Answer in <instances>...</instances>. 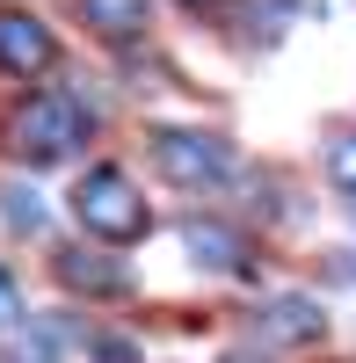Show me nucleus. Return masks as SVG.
<instances>
[{
	"mask_svg": "<svg viewBox=\"0 0 356 363\" xmlns=\"http://www.w3.org/2000/svg\"><path fill=\"white\" fill-rule=\"evenodd\" d=\"M73 218H80V233L109 240V247H131V240H145L153 211H145V196L131 189L124 167H87L73 189Z\"/></svg>",
	"mask_w": 356,
	"mask_h": 363,
	"instance_id": "f257e3e1",
	"label": "nucleus"
},
{
	"mask_svg": "<svg viewBox=\"0 0 356 363\" xmlns=\"http://www.w3.org/2000/svg\"><path fill=\"white\" fill-rule=\"evenodd\" d=\"M182 247H189L196 269H211V277H255L247 240L233 233V225H218V218H189V225H182Z\"/></svg>",
	"mask_w": 356,
	"mask_h": 363,
	"instance_id": "39448f33",
	"label": "nucleus"
},
{
	"mask_svg": "<svg viewBox=\"0 0 356 363\" xmlns=\"http://www.w3.org/2000/svg\"><path fill=\"white\" fill-rule=\"evenodd\" d=\"M15 320H22V284L0 269V327H15Z\"/></svg>",
	"mask_w": 356,
	"mask_h": 363,
	"instance_id": "f8f14e48",
	"label": "nucleus"
},
{
	"mask_svg": "<svg viewBox=\"0 0 356 363\" xmlns=\"http://www.w3.org/2000/svg\"><path fill=\"white\" fill-rule=\"evenodd\" d=\"M0 218H8V233H44V196L29 182H0Z\"/></svg>",
	"mask_w": 356,
	"mask_h": 363,
	"instance_id": "1a4fd4ad",
	"label": "nucleus"
},
{
	"mask_svg": "<svg viewBox=\"0 0 356 363\" xmlns=\"http://www.w3.org/2000/svg\"><path fill=\"white\" fill-rule=\"evenodd\" d=\"M87 102L80 95H66V87H44V95H29L22 109H15V153H29V160H66L73 145L87 138Z\"/></svg>",
	"mask_w": 356,
	"mask_h": 363,
	"instance_id": "f03ea898",
	"label": "nucleus"
},
{
	"mask_svg": "<svg viewBox=\"0 0 356 363\" xmlns=\"http://www.w3.org/2000/svg\"><path fill=\"white\" fill-rule=\"evenodd\" d=\"M58 58V44H51V29L29 15V8H0V73H44Z\"/></svg>",
	"mask_w": 356,
	"mask_h": 363,
	"instance_id": "20e7f679",
	"label": "nucleus"
},
{
	"mask_svg": "<svg viewBox=\"0 0 356 363\" xmlns=\"http://www.w3.org/2000/svg\"><path fill=\"white\" fill-rule=\"evenodd\" d=\"M189 8H196V0H189Z\"/></svg>",
	"mask_w": 356,
	"mask_h": 363,
	"instance_id": "dca6fc26",
	"label": "nucleus"
},
{
	"mask_svg": "<svg viewBox=\"0 0 356 363\" xmlns=\"http://www.w3.org/2000/svg\"><path fill=\"white\" fill-rule=\"evenodd\" d=\"M80 15L95 22L102 37H116V44H124V37H138V29L153 22V15H145V0H80Z\"/></svg>",
	"mask_w": 356,
	"mask_h": 363,
	"instance_id": "6e6552de",
	"label": "nucleus"
},
{
	"mask_svg": "<svg viewBox=\"0 0 356 363\" xmlns=\"http://www.w3.org/2000/svg\"><path fill=\"white\" fill-rule=\"evenodd\" d=\"M87 356H95V363H145L124 335H95V342H87Z\"/></svg>",
	"mask_w": 356,
	"mask_h": 363,
	"instance_id": "9b49d317",
	"label": "nucleus"
},
{
	"mask_svg": "<svg viewBox=\"0 0 356 363\" xmlns=\"http://www.w3.org/2000/svg\"><path fill=\"white\" fill-rule=\"evenodd\" d=\"M320 327H328V313H320L313 298H299V291H284V298H269V306L255 313L262 342H320Z\"/></svg>",
	"mask_w": 356,
	"mask_h": 363,
	"instance_id": "423d86ee",
	"label": "nucleus"
},
{
	"mask_svg": "<svg viewBox=\"0 0 356 363\" xmlns=\"http://www.w3.org/2000/svg\"><path fill=\"white\" fill-rule=\"evenodd\" d=\"M226 363H269V356H255V349H233V356H226Z\"/></svg>",
	"mask_w": 356,
	"mask_h": 363,
	"instance_id": "4468645a",
	"label": "nucleus"
},
{
	"mask_svg": "<svg viewBox=\"0 0 356 363\" xmlns=\"http://www.w3.org/2000/svg\"><path fill=\"white\" fill-rule=\"evenodd\" d=\"M328 284H356V247H342V255L328 262Z\"/></svg>",
	"mask_w": 356,
	"mask_h": 363,
	"instance_id": "ddd939ff",
	"label": "nucleus"
},
{
	"mask_svg": "<svg viewBox=\"0 0 356 363\" xmlns=\"http://www.w3.org/2000/svg\"><path fill=\"white\" fill-rule=\"evenodd\" d=\"M51 269H58V284H66V291H87V298H116V291H131V277H124L116 262H102V255H80V247H66Z\"/></svg>",
	"mask_w": 356,
	"mask_h": 363,
	"instance_id": "0eeeda50",
	"label": "nucleus"
},
{
	"mask_svg": "<svg viewBox=\"0 0 356 363\" xmlns=\"http://www.w3.org/2000/svg\"><path fill=\"white\" fill-rule=\"evenodd\" d=\"M153 167L174 182V189H218V182L233 174V153H226V138H211V131L167 124V131H153Z\"/></svg>",
	"mask_w": 356,
	"mask_h": 363,
	"instance_id": "7ed1b4c3",
	"label": "nucleus"
},
{
	"mask_svg": "<svg viewBox=\"0 0 356 363\" xmlns=\"http://www.w3.org/2000/svg\"><path fill=\"white\" fill-rule=\"evenodd\" d=\"M328 174H335V189L356 196V131H342V138L328 145Z\"/></svg>",
	"mask_w": 356,
	"mask_h": 363,
	"instance_id": "9d476101",
	"label": "nucleus"
},
{
	"mask_svg": "<svg viewBox=\"0 0 356 363\" xmlns=\"http://www.w3.org/2000/svg\"><path fill=\"white\" fill-rule=\"evenodd\" d=\"M349 218H356V196H349Z\"/></svg>",
	"mask_w": 356,
	"mask_h": 363,
	"instance_id": "2eb2a0df",
	"label": "nucleus"
}]
</instances>
